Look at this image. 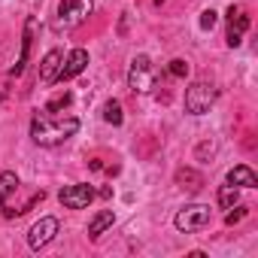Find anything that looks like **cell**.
Masks as SVG:
<instances>
[{"label":"cell","mask_w":258,"mask_h":258,"mask_svg":"<svg viewBox=\"0 0 258 258\" xmlns=\"http://www.w3.org/2000/svg\"><path fill=\"white\" fill-rule=\"evenodd\" d=\"M79 131V118H58L55 112H37L34 121H31V140L37 146H61L64 140H70L73 134Z\"/></svg>","instance_id":"1"},{"label":"cell","mask_w":258,"mask_h":258,"mask_svg":"<svg viewBox=\"0 0 258 258\" xmlns=\"http://www.w3.org/2000/svg\"><path fill=\"white\" fill-rule=\"evenodd\" d=\"M85 67H88V52H85V49H73V52L64 58V64H61V70H58V79H55V82H67V79L79 76Z\"/></svg>","instance_id":"9"},{"label":"cell","mask_w":258,"mask_h":258,"mask_svg":"<svg viewBox=\"0 0 258 258\" xmlns=\"http://www.w3.org/2000/svg\"><path fill=\"white\" fill-rule=\"evenodd\" d=\"M170 76H176V79H185V76H188V64H185L182 58L170 61Z\"/></svg>","instance_id":"18"},{"label":"cell","mask_w":258,"mask_h":258,"mask_svg":"<svg viewBox=\"0 0 258 258\" xmlns=\"http://www.w3.org/2000/svg\"><path fill=\"white\" fill-rule=\"evenodd\" d=\"M70 103V91H64V94H58L49 106H46V112H55V109H61V106H67Z\"/></svg>","instance_id":"19"},{"label":"cell","mask_w":258,"mask_h":258,"mask_svg":"<svg viewBox=\"0 0 258 258\" xmlns=\"http://www.w3.org/2000/svg\"><path fill=\"white\" fill-rule=\"evenodd\" d=\"M225 179H228L231 185H237V188H258V176H255V170H252V167H246V164L231 167Z\"/></svg>","instance_id":"10"},{"label":"cell","mask_w":258,"mask_h":258,"mask_svg":"<svg viewBox=\"0 0 258 258\" xmlns=\"http://www.w3.org/2000/svg\"><path fill=\"white\" fill-rule=\"evenodd\" d=\"M103 118H106L109 124H121V121H124L121 103H118V100H106V103H103Z\"/></svg>","instance_id":"17"},{"label":"cell","mask_w":258,"mask_h":258,"mask_svg":"<svg viewBox=\"0 0 258 258\" xmlns=\"http://www.w3.org/2000/svg\"><path fill=\"white\" fill-rule=\"evenodd\" d=\"M58 201L67 207V210H85L91 201H94V188L85 185V182H76V185H64Z\"/></svg>","instance_id":"5"},{"label":"cell","mask_w":258,"mask_h":258,"mask_svg":"<svg viewBox=\"0 0 258 258\" xmlns=\"http://www.w3.org/2000/svg\"><path fill=\"white\" fill-rule=\"evenodd\" d=\"M155 79H158V70H155L152 58L149 55H137L131 61V70H127V85H131V91H137V94L152 91Z\"/></svg>","instance_id":"2"},{"label":"cell","mask_w":258,"mask_h":258,"mask_svg":"<svg viewBox=\"0 0 258 258\" xmlns=\"http://www.w3.org/2000/svg\"><path fill=\"white\" fill-rule=\"evenodd\" d=\"M249 31V16L243 13V7H228V46L237 49L243 43V34Z\"/></svg>","instance_id":"7"},{"label":"cell","mask_w":258,"mask_h":258,"mask_svg":"<svg viewBox=\"0 0 258 258\" xmlns=\"http://www.w3.org/2000/svg\"><path fill=\"white\" fill-rule=\"evenodd\" d=\"M213 25H216V13L207 10V13L201 16V28H204V31H213Z\"/></svg>","instance_id":"21"},{"label":"cell","mask_w":258,"mask_h":258,"mask_svg":"<svg viewBox=\"0 0 258 258\" xmlns=\"http://www.w3.org/2000/svg\"><path fill=\"white\" fill-rule=\"evenodd\" d=\"M34 28H37V22H34V19H28V22H25V40H22V55H19L16 67L10 70L13 76H22V73H25V64H28V52H31V40H34Z\"/></svg>","instance_id":"12"},{"label":"cell","mask_w":258,"mask_h":258,"mask_svg":"<svg viewBox=\"0 0 258 258\" xmlns=\"http://www.w3.org/2000/svg\"><path fill=\"white\" fill-rule=\"evenodd\" d=\"M61 64H64V55H61L58 49L46 52V58H43V64H40V79H43L46 85H49V82H55V79H58Z\"/></svg>","instance_id":"11"},{"label":"cell","mask_w":258,"mask_h":258,"mask_svg":"<svg viewBox=\"0 0 258 258\" xmlns=\"http://www.w3.org/2000/svg\"><path fill=\"white\" fill-rule=\"evenodd\" d=\"M237 201H240V188H237V185L228 182V185L219 188V207H222V210H231Z\"/></svg>","instance_id":"16"},{"label":"cell","mask_w":258,"mask_h":258,"mask_svg":"<svg viewBox=\"0 0 258 258\" xmlns=\"http://www.w3.org/2000/svg\"><path fill=\"white\" fill-rule=\"evenodd\" d=\"M173 225H176L179 231H185V234H195V231H201V228L210 225V207H204V204H188V207H182V210L176 213Z\"/></svg>","instance_id":"4"},{"label":"cell","mask_w":258,"mask_h":258,"mask_svg":"<svg viewBox=\"0 0 258 258\" xmlns=\"http://www.w3.org/2000/svg\"><path fill=\"white\" fill-rule=\"evenodd\" d=\"M55 234H58V219H55V216H46V219H40V222L31 228V234H28V246H31L34 252H40L46 243H52Z\"/></svg>","instance_id":"8"},{"label":"cell","mask_w":258,"mask_h":258,"mask_svg":"<svg viewBox=\"0 0 258 258\" xmlns=\"http://www.w3.org/2000/svg\"><path fill=\"white\" fill-rule=\"evenodd\" d=\"M16 191H19V176L13 170H4V173H0V207H4L7 198L16 195Z\"/></svg>","instance_id":"14"},{"label":"cell","mask_w":258,"mask_h":258,"mask_svg":"<svg viewBox=\"0 0 258 258\" xmlns=\"http://www.w3.org/2000/svg\"><path fill=\"white\" fill-rule=\"evenodd\" d=\"M216 103V85L213 82H191L188 88H185V109L191 112V115H204V112H210V106Z\"/></svg>","instance_id":"3"},{"label":"cell","mask_w":258,"mask_h":258,"mask_svg":"<svg viewBox=\"0 0 258 258\" xmlns=\"http://www.w3.org/2000/svg\"><path fill=\"white\" fill-rule=\"evenodd\" d=\"M91 13V0H61V7H58V25L64 28H73L79 22H85V16Z\"/></svg>","instance_id":"6"},{"label":"cell","mask_w":258,"mask_h":258,"mask_svg":"<svg viewBox=\"0 0 258 258\" xmlns=\"http://www.w3.org/2000/svg\"><path fill=\"white\" fill-rule=\"evenodd\" d=\"M112 222H115V216H112V210H100L94 219H91V225H88V237L91 240H97L106 228H112Z\"/></svg>","instance_id":"13"},{"label":"cell","mask_w":258,"mask_h":258,"mask_svg":"<svg viewBox=\"0 0 258 258\" xmlns=\"http://www.w3.org/2000/svg\"><path fill=\"white\" fill-rule=\"evenodd\" d=\"M176 182H179L182 188H188V191H198V188L204 185L201 173H195V170H188V167H179V170H176Z\"/></svg>","instance_id":"15"},{"label":"cell","mask_w":258,"mask_h":258,"mask_svg":"<svg viewBox=\"0 0 258 258\" xmlns=\"http://www.w3.org/2000/svg\"><path fill=\"white\" fill-rule=\"evenodd\" d=\"M231 210H234V207H231ZM246 213H249L246 207H237L234 213H228V216H225V225H237V222H240V219H243Z\"/></svg>","instance_id":"20"}]
</instances>
